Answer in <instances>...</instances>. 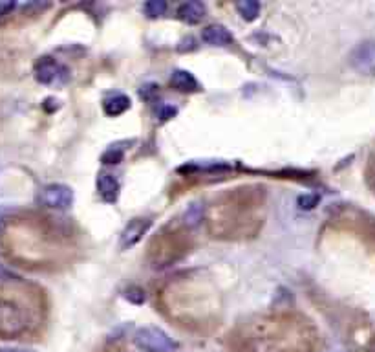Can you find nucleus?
I'll list each match as a JSON object with an SVG mask.
<instances>
[{
  "instance_id": "nucleus-17",
  "label": "nucleus",
  "mask_w": 375,
  "mask_h": 352,
  "mask_svg": "<svg viewBox=\"0 0 375 352\" xmlns=\"http://www.w3.org/2000/svg\"><path fill=\"white\" fill-rule=\"evenodd\" d=\"M156 92H158V86H156V85H147L145 88H141V97L150 99V96H152V94H156Z\"/></svg>"
},
{
  "instance_id": "nucleus-13",
  "label": "nucleus",
  "mask_w": 375,
  "mask_h": 352,
  "mask_svg": "<svg viewBox=\"0 0 375 352\" xmlns=\"http://www.w3.org/2000/svg\"><path fill=\"white\" fill-rule=\"evenodd\" d=\"M143 11H145V15L150 17V19H158V17L165 15L167 2H163V0H149V2L143 6Z\"/></svg>"
},
{
  "instance_id": "nucleus-8",
  "label": "nucleus",
  "mask_w": 375,
  "mask_h": 352,
  "mask_svg": "<svg viewBox=\"0 0 375 352\" xmlns=\"http://www.w3.org/2000/svg\"><path fill=\"white\" fill-rule=\"evenodd\" d=\"M170 85L174 86L178 92L183 94H190V92L200 90V83L196 81V77L187 70H174L170 76Z\"/></svg>"
},
{
  "instance_id": "nucleus-4",
  "label": "nucleus",
  "mask_w": 375,
  "mask_h": 352,
  "mask_svg": "<svg viewBox=\"0 0 375 352\" xmlns=\"http://www.w3.org/2000/svg\"><path fill=\"white\" fill-rule=\"evenodd\" d=\"M150 226H152V221H150V218H132L119 235L121 250H131V248H134L135 244L147 235Z\"/></svg>"
},
{
  "instance_id": "nucleus-7",
  "label": "nucleus",
  "mask_w": 375,
  "mask_h": 352,
  "mask_svg": "<svg viewBox=\"0 0 375 352\" xmlns=\"http://www.w3.org/2000/svg\"><path fill=\"white\" fill-rule=\"evenodd\" d=\"M201 40L210 46H229L233 42V35L224 26L210 24L201 31Z\"/></svg>"
},
{
  "instance_id": "nucleus-10",
  "label": "nucleus",
  "mask_w": 375,
  "mask_h": 352,
  "mask_svg": "<svg viewBox=\"0 0 375 352\" xmlns=\"http://www.w3.org/2000/svg\"><path fill=\"white\" fill-rule=\"evenodd\" d=\"M131 97L125 96V94H114V96L106 97L103 101V111H105L106 116L117 118L121 114H125L131 109Z\"/></svg>"
},
{
  "instance_id": "nucleus-16",
  "label": "nucleus",
  "mask_w": 375,
  "mask_h": 352,
  "mask_svg": "<svg viewBox=\"0 0 375 352\" xmlns=\"http://www.w3.org/2000/svg\"><path fill=\"white\" fill-rule=\"evenodd\" d=\"M17 4L15 2H0V17L10 15L11 11L15 10Z\"/></svg>"
},
{
  "instance_id": "nucleus-15",
  "label": "nucleus",
  "mask_w": 375,
  "mask_h": 352,
  "mask_svg": "<svg viewBox=\"0 0 375 352\" xmlns=\"http://www.w3.org/2000/svg\"><path fill=\"white\" fill-rule=\"evenodd\" d=\"M320 202V196L315 195V193H310V195H302L299 198V206L302 209H313Z\"/></svg>"
},
{
  "instance_id": "nucleus-14",
  "label": "nucleus",
  "mask_w": 375,
  "mask_h": 352,
  "mask_svg": "<svg viewBox=\"0 0 375 352\" xmlns=\"http://www.w3.org/2000/svg\"><path fill=\"white\" fill-rule=\"evenodd\" d=\"M125 299L126 301L134 303V305H143L147 299L145 296V290L140 287H128L125 290Z\"/></svg>"
},
{
  "instance_id": "nucleus-6",
  "label": "nucleus",
  "mask_w": 375,
  "mask_h": 352,
  "mask_svg": "<svg viewBox=\"0 0 375 352\" xmlns=\"http://www.w3.org/2000/svg\"><path fill=\"white\" fill-rule=\"evenodd\" d=\"M95 186H97V195L103 198L105 202L112 204L119 198V191H121V184L117 180V176L112 175V173H99L97 175V182H95Z\"/></svg>"
},
{
  "instance_id": "nucleus-20",
  "label": "nucleus",
  "mask_w": 375,
  "mask_h": 352,
  "mask_svg": "<svg viewBox=\"0 0 375 352\" xmlns=\"http://www.w3.org/2000/svg\"><path fill=\"white\" fill-rule=\"evenodd\" d=\"M0 352H35L31 349H22V347H0Z\"/></svg>"
},
{
  "instance_id": "nucleus-2",
  "label": "nucleus",
  "mask_w": 375,
  "mask_h": 352,
  "mask_svg": "<svg viewBox=\"0 0 375 352\" xmlns=\"http://www.w3.org/2000/svg\"><path fill=\"white\" fill-rule=\"evenodd\" d=\"M40 206L48 207V209H57V211H65L74 204V191L72 187L65 184H50V186L42 187L39 193Z\"/></svg>"
},
{
  "instance_id": "nucleus-1",
  "label": "nucleus",
  "mask_w": 375,
  "mask_h": 352,
  "mask_svg": "<svg viewBox=\"0 0 375 352\" xmlns=\"http://www.w3.org/2000/svg\"><path fill=\"white\" fill-rule=\"evenodd\" d=\"M134 345L143 352H172L178 345L160 327H141L134 334Z\"/></svg>"
},
{
  "instance_id": "nucleus-18",
  "label": "nucleus",
  "mask_w": 375,
  "mask_h": 352,
  "mask_svg": "<svg viewBox=\"0 0 375 352\" xmlns=\"http://www.w3.org/2000/svg\"><path fill=\"white\" fill-rule=\"evenodd\" d=\"M174 114H176L174 106H165V109L160 112V118L161 120H170V118L174 116Z\"/></svg>"
},
{
  "instance_id": "nucleus-11",
  "label": "nucleus",
  "mask_w": 375,
  "mask_h": 352,
  "mask_svg": "<svg viewBox=\"0 0 375 352\" xmlns=\"http://www.w3.org/2000/svg\"><path fill=\"white\" fill-rule=\"evenodd\" d=\"M236 10L242 15V19L251 22V20H255L256 17L260 15V4L256 2V0H244V2H238L236 4Z\"/></svg>"
},
{
  "instance_id": "nucleus-9",
  "label": "nucleus",
  "mask_w": 375,
  "mask_h": 352,
  "mask_svg": "<svg viewBox=\"0 0 375 352\" xmlns=\"http://www.w3.org/2000/svg\"><path fill=\"white\" fill-rule=\"evenodd\" d=\"M206 4L196 2V0L185 2V4H181L180 8H178V17H180L183 22H187V24H198V22L206 17Z\"/></svg>"
},
{
  "instance_id": "nucleus-5",
  "label": "nucleus",
  "mask_w": 375,
  "mask_h": 352,
  "mask_svg": "<svg viewBox=\"0 0 375 352\" xmlns=\"http://www.w3.org/2000/svg\"><path fill=\"white\" fill-rule=\"evenodd\" d=\"M65 74V68H62L57 61L50 59V57H42L35 65V79L39 81V83H42V85L56 83V81H59V77H62Z\"/></svg>"
},
{
  "instance_id": "nucleus-19",
  "label": "nucleus",
  "mask_w": 375,
  "mask_h": 352,
  "mask_svg": "<svg viewBox=\"0 0 375 352\" xmlns=\"http://www.w3.org/2000/svg\"><path fill=\"white\" fill-rule=\"evenodd\" d=\"M2 279H15V275H13L4 264H0V281H2Z\"/></svg>"
},
{
  "instance_id": "nucleus-12",
  "label": "nucleus",
  "mask_w": 375,
  "mask_h": 352,
  "mask_svg": "<svg viewBox=\"0 0 375 352\" xmlns=\"http://www.w3.org/2000/svg\"><path fill=\"white\" fill-rule=\"evenodd\" d=\"M125 157V149L119 145H110L103 152V157H101V161L105 163V166H117L121 160Z\"/></svg>"
},
{
  "instance_id": "nucleus-3",
  "label": "nucleus",
  "mask_w": 375,
  "mask_h": 352,
  "mask_svg": "<svg viewBox=\"0 0 375 352\" xmlns=\"http://www.w3.org/2000/svg\"><path fill=\"white\" fill-rule=\"evenodd\" d=\"M350 65L360 74L375 72V40H362L350 54Z\"/></svg>"
}]
</instances>
